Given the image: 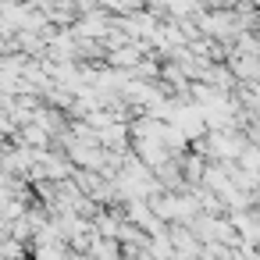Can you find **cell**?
Returning a JSON list of instances; mask_svg holds the SVG:
<instances>
[{
    "label": "cell",
    "mask_w": 260,
    "mask_h": 260,
    "mask_svg": "<svg viewBox=\"0 0 260 260\" xmlns=\"http://www.w3.org/2000/svg\"><path fill=\"white\" fill-rule=\"evenodd\" d=\"M239 168H246V171L260 175V146H246V150H242V157H239Z\"/></svg>",
    "instance_id": "5"
},
{
    "label": "cell",
    "mask_w": 260,
    "mask_h": 260,
    "mask_svg": "<svg viewBox=\"0 0 260 260\" xmlns=\"http://www.w3.org/2000/svg\"><path fill=\"white\" fill-rule=\"evenodd\" d=\"M178 164H182V175H185V185H189V189H200L214 160H207V157H203V153H196V150H185V153L178 157Z\"/></svg>",
    "instance_id": "2"
},
{
    "label": "cell",
    "mask_w": 260,
    "mask_h": 260,
    "mask_svg": "<svg viewBox=\"0 0 260 260\" xmlns=\"http://www.w3.org/2000/svg\"><path fill=\"white\" fill-rule=\"evenodd\" d=\"M32 260H75V249L68 242H36Z\"/></svg>",
    "instance_id": "4"
},
{
    "label": "cell",
    "mask_w": 260,
    "mask_h": 260,
    "mask_svg": "<svg viewBox=\"0 0 260 260\" xmlns=\"http://www.w3.org/2000/svg\"><path fill=\"white\" fill-rule=\"evenodd\" d=\"M228 68L235 72L239 86H256V82H260V57H249V54H235V50H232Z\"/></svg>",
    "instance_id": "3"
},
{
    "label": "cell",
    "mask_w": 260,
    "mask_h": 260,
    "mask_svg": "<svg viewBox=\"0 0 260 260\" xmlns=\"http://www.w3.org/2000/svg\"><path fill=\"white\" fill-rule=\"evenodd\" d=\"M242 136H246L249 146H260V121H249V125L242 128Z\"/></svg>",
    "instance_id": "6"
},
{
    "label": "cell",
    "mask_w": 260,
    "mask_h": 260,
    "mask_svg": "<svg viewBox=\"0 0 260 260\" xmlns=\"http://www.w3.org/2000/svg\"><path fill=\"white\" fill-rule=\"evenodd\" d=\"M196 18H200L203 36H210V40H217V43H224V47H235V43L246 36L239 11H200Z\"/></svg>",
    "instance_id": "1"
},
{
    "label": "cell",
    "mask_w": 260,
    "mask_h": 260,
    "mask_svg": "<svg viewBox=\"0 0 260 260\" xmlns=\"http://www.w3.org/2000/svg\"><path fill=\"white\" fill-rule=\"evenodd\" d=\"M200 260H210V256H200Z\"/></svg>",
    "instance_id": "7"
}]
</instances>
